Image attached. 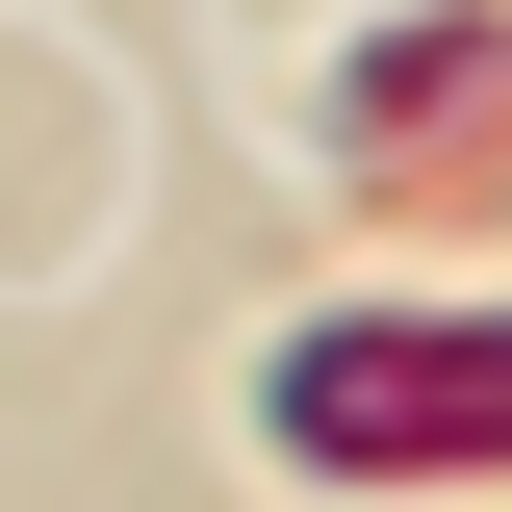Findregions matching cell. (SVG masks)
Wrapping results in <instances>:
<instances>
[]
</instances>
